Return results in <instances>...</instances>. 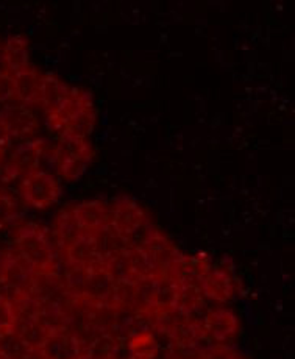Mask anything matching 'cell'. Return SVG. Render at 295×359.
<instances>
[{
    "label": "cell",
    "mask_w": 295,
    "mask_h": 359,
    "mask_svg": "<svg viewBox=\"0 0 295 359\" xmlns=\"http://www.w3.org/2000/svg\"><path fill=\"white\" fill-rule=\"evenodd\" d=\"M15 99V80L6 71H0V103Z\"/></svg>",
    "instance_id": "1f68e13d"
},
{
    "label": "cell",
    "mask_w": 295,
    "mask_h": 359,
    "mask_svg": "<svg viewBox=\"0 0 295 359\" xmlns=\"http://www.w3.org/2000/svg\"><path fill=\"white\" fill-rule=\"evenodd\" d=\"M141 252L146 255V258L149 259L150 266L153 267L158 278L167 277L170 269H172L175 261L181 255L174 245L172 241L158 229L152 234V238L149 239V243L141 248Z\"/></svg>",
    "instance_id": "8992f818"
},
{
    "label": "cell",
    "mask_w": 295,
    "mask_h": 359,
    "mask_svg": "<svg viewBox=\"0 0 295 359\" xmlns=\"http://www.w3.org/2000/svg\"><path fill=\"white\" fill-rule=\"evenodd\" d=\"M205 299L226 303L235 295V280L231 273L221 267H211L200 283Z\"/></svg>",
    "instance_id": "8fae6325"
},
{
    "label": "cell",
    "mask_w": 295,
    "mask_h": 359,
    "mask_svg": "<svg viewBox=\"0 0 295 359\" xmlns=\"http://www.w3.org/2000/svg\"><path fill=\"white\" fill-rule=\"evenodd\" d=\"M44 359H78L86 353L83 345L67 331H53L39 350Z\"/></svg>",
    "instance_id": "30bf717a"
},
{
    "label": "cell",
    "mask_w": 295,
    "mask_h": 359,
    "mask_svg": "<svg viewBox=\"0 0 295 359\" xmlns=\"http://www.w3.org/2000/svg\"><path fill=\"white\" fill-rule=\"evenodd\" d=\"M46 144L44 141H29L18 147L11 158L13 172L19 175H29L32 172L39 170L41 160H43Z\"/></svg>",
    "instance_id": "d6986e66"
},
{
    "label": "cell",
    "mask_w": 295,
    "mask_h": 359,
    "mask_svg": "<svg viewBox=\"0 0 295 359\" xmlns=\"http://www.w3.org/2000/svg\"><path fill=\"white\" fill-rule=\"evenodd\" d=\"M2 160H4V151L0 150V163H2Z\"/></svg>",
    "instance_id": "8d00e7d4"
},
{
    "label": "cell",
    "mask_w": 295,
    "mask_h": 359,
    "mask_svg": "<svg viewBox=\"0 0 295 359\" xmlns=\"http://www.w3.org/2000/svg\"><path fill=\"white\" fill-rule=\"evenodd\" d=\"M89 267H80V266H71L69 272L66 275V287L74 297L77 299H83L86 281H88Z\"/></svg>",
    "instance_id": "83f0119b"
},
{
    "label": "cell",
    "mask_w": 295,
    "mask_h": 359,
    "mask_svg": "<svg viewBox=\"0 0 295 359\" xmlns=\"http://www.w3.org/2000/svg\"><path fill=\"white\" fill-rule=\"evenodd\" d=\"M211 269L208 259L202 257H184L180 255V258L175 261V264L170 269L167 277L175 280L178 285H198L200 286L202 278L207 275Z\"/></svg>",
    "instance_id": "7c38bea8"
},
{
    "label": "cell",
    "mask_w": 295,
    "mask_h": 359,
    "mask_svg": "<svg viewBox=\"0 0 295 359\" xmlns=\"http://www.w3.org/2000/svg\"><path fill=\"white\" fill-rule=\"evenodd\" d=\"M241 320L228 308H216L203 317L200 331L202 336L217 345H228L239 334Z\"/></svg>",
    "instance_id": "277c9868"
},
{
    "label": "cell",
    "mask_w": 295,
    "mask_h": 359,
    "mask_svg": "<svg viewBox=\"0 0 295 359\" xmlns=\"http://www.w3.org/2000/svg\"><path fill=\"white\" fill-rule=\"evenodd\" d=\"M72 212L81 230L88 234L107 229L109 225V217H111V210L99 200H88V202L74 205Z\"/></svg>",
    "instance_id": "9c48e42d"
},
{
    "label": "cell",
    "mask_w": 295,
    "mask_h": 359,
    "mask_svg": "<svg viewBox=\"0 0 295 359\" xmlns=\"http://www.w3.org/2000/svg\"><path fill=\"white\" fill-rule=\"evenodd\" d=\"M92 236L95 241V245H97V252L102 261H107L109 258L116 257V255L127 250L125 241H123V238H121L109 225L107 229L94 233Z\"/></svg>",
    "instance_id": "603a6c76"
},
{
    "label": "cell",
    "mask_w": 295,
    "mask_h": 359,
    "mask_svg": "<svg viewBox=\"0 0 295 359\" xmlns=\"http://www.w3.org/2000/svg\"><path fill=\"white\" fill-rule=\"evenodd\" d=\"M94 160L92 144L88 140L61 136L53 151V163L58 175L66 182H77Z\"/></svg>",
    "instance_id": "6da1fadb"
},
{
    "label": "cell",
    "mask_w": 295,
    "mask_h": 359,
    "mask_svg": "<svg viewBox=\"0 0 295 359\" xmlns=\"http://www.w3.org/2000/svg\"><path fill=\"white\" fill-rule=\"evenodd\" d=\"M18 206L16 202L10 196L0 192V229L8 225L13 219L16 217Z\"/></svg>",
    "instance_id": "f546056e"
},
{
    "label": "cell",
    "mask_w": 295,
    "mask_h": 359,
    "mask_svg": "<svg viewBox=\"0 0 295 359\" xmlns=\"http://www.w3.org/2000/svg\"><path fill=\"white\" fill-rule=\"evenodd\" d=\"M203 292L198 285H178L175 311L189 316L203 305Z\"/></svg>",
    "instance_id": "cb8c5ba5"
},
{
    "label": "cell",
    "mask_w": 295,
    "mask_h": 359,
    "mask_svg": "<svg viewBox=\"0 0 295 359\" xmlns=\"http://www.w3.org/2000/svg\"><path fill=\"white\" fill-rule=\"evenodd\" d=\"M81 234H85V231L81 230L77 219H75L72 208L61 211L57 219H55V236H57L60 247L64 250L75 239H78Z\"/></svg>",
    "instance_id": "7402d4cb"
},
{
    "label": "cell",
    "mask_w": 295,
    "mask_h": 359,
    "mask_svg": "<svg viewBox=\"0 0 295 359\" xmlns=\"http://www.w3.org/2000/svg\"><path fill=\"white\" fill-rule=\"evenodd\" d=\"M128 351L132 359H153L158 351V344L152 333H138L128 342Z\"/></svg>",
    "instance_id": "4316f807"
},
{
    "label": "cell",
    "mask_w": 295,
    "mask_h": 359,
    "mask_svg": "<svg viewBox=\"0 0 295 359\" xmlns=\"http://www.w3.org/2000/svg\"><path fill=\"white\" fill-rule=\"evenodd\" d=\"M15 80V99L20 105H32L38 103L41 83H43V74L36 67L29 66L24 71L13 75Z\"/></svg>",
    "instance_id": "ac0fdd59"
},
{
    "label": "cell",
    "mask_w": 295,
    "mask_h": 359,
    "mask_svg": "<svg viewBox=\"0 0 295 359\" xmlns=\"http://www.w3.org/2000/svg\"><path fill=\"white\" fill-rule=\"evenodd\" d=\"M95 126V108L88 107L81 111L74 121H71L64 130L61 131L60 136L78 137V140H88V136L92 133Z\"/></svg>",
    "instance_id": "484cf974"
},
{
    "label": "cell",
    "mask_w": 295,
    "mask_h": 359,
    "mask_svg": "<svg viewBox=\"0 0 295 359\" xmlns=\"http://www.w3.org/2000/svg\"><path fill=\"white\" fill-rule=\"evenodd\" d=\"M78 359H95V358H92V356H89V355H88V353H85V355H83V356H80V358H78Z\"/></svg>",
    "instance_id": "e575fe53"
},
{
    "label": "cell",
    "mask_w": 295,
    "mask_h": 359,
    "mask_svg": "<svg viewBox=\"0 0 295 359\" xmlns=\"http://www.w3.org/2000/svg\"><path fill=\"white\" fill-rule=\"evenodd\" d=\"M15 330L22 342L27 345L30 351H39L46 344L47 337L50 336V331L47 330L38 319L19 320L16 322Z\"/></svg>",
    "instance_id": "44dd1931"
},
{
    "label": "cell",
    "mask_w": 295,
    "mask_h": 359,
    "mask_svg": "<svg viewBox=\"0 0 295 359\" xmlns=\"http://www.w3.org/2000/svg\"><path fill=\"white\" fill-rule=\"evenodd\" d=\"M233 359H247V358H244L241 353H238L235 358H233Z\"/></svg>",
    "instance_id": "d590c367"
},
{
    "label": "cell",
    "mask_w": 295,
    "mask_h": 359,
    "mask_svg": "<svg viewBox=\"0 0 295 359\" xmlns=\"http://www.w3.org/2000/svg\"><path fill=\"white\" fill-rule=\"evenodd\" d=\"M18 255L36 275H52L55 272V255L52 244L36 225H27L18 231Z\"/></svg>",
    "instance_id": "7a4b0ae2"
},
{
    "label": "cell",
    "mask_w": 295,
    "mask_h": 359,
    "mask_svg": "<svg viewBox=\"0 0 295 359\" xmlns=\"http://www.w3.org/2000/svg\"><path fill=\"white\" fill-rule=\"evenodd\" d=\"M178 283L170 277H160L153 281L149 300V313L156 317L175 309Z\"/></svg>",
    "instance_id": "2e32d148"
},
{
    "label": "cell",
    "mask_w": 295,
    "mask_h": 359,
    "mask_svg": "<svg viewBox=\"0 0 295 359\" xmlns=\"http://www.w3.org/2000/svg\"><path fill=\"white\" fill-rule=\"evenodd\" d=\"M0 192H2V189H0Z\"/></svg>",
    "instance_id": "f35d334b"
},
{
    "label": "cell",
    "mask_w": 295,
    "mask_h": 359,
    "mask_svg": "<svg viewBox=\"0 0 295 359\" xmlns=\"http://www.w3.org/2000/svg\"><path fill=\"white\" fill-rule=\"evenodd\" d=\"M16 325V311L15 305L5 299H0V330L15 328Z\"/></svg>",
    "instance_id": "4dcf8cb0"
},
{
    "label": "cell",
    "mask_w": 295,
    "mask_h": 359,
    "mask_svg": "<svg viewBox=\"0 0 295 359\" xmlns=\"http://www.w3.org/2000/svg\"><path fill=\"white\" fill-rule=\"evenodd\" d=\"M71 93V86L64 80H61L55 74H43V83H41L39 100L38 103L46 111V116L57 111L67 95Z\"/></svg>",
    "instance_id": "4fadbf2b"
},
{
    "label": "cell",
    "mask_w": 295,
    "mask_h": 359,
    "mask_svg": "<svg viewBox=\"0 0 295 359\" xmlns=\"http://www.w3.org/2000/svg\"><path fill=\"white\" fill-rule=\"evenodd\" d=\"M92 105L94 102L91 94L80 88H71L69 95H67V99L61 103V107L55 113L47 116V123H49V127L57 131V133H61L67 123L74 121L85 108Z\"/></svg>",
    "instance_id": "ba28073f"
},
{
    "label": "cell",
    "mask_w": 295,
    "mask_h": 359,
    "mask_svg": "<svg viewBox=\"0 0 295 359\" xmlns=\"http://www.w3.org/2000/svg\"><path fill=\"white\" fill-rule=\"evenodd\" d=\"M116 287L118 283L108 272L104 261L97 264L89 266L88 281L85 287L83 299L85 302L94 303V305H116Z\"/></svg>",
    "instance_id": "5b68a950"
},
{
    "label": "cell",
    "mask_w": 295,
    "mask_h": 359,
    "mask_svg": "<svg viewBox=\"0 0 295 359\" xmlns=\"http://www.w3.org/2000/svg\"><path fill=\"white\" fill-rule=\"evenodd\" d=\"M0 119L5 122L11 137H25L38 130V119L25 105L8 107L0 114Z\"/></svg>",
    "instance_id": "e0dca14e"
},
{
    "label": "cell",
    "mask_w": 295,
    "mask_h": 359,
    "mask_svg": "<svg viewBox=\"0 0 295 359\" xmlns=\"http://www.w3.org/2000/svg\"><path fill=\"white\" fill-rule=\"evenodd\" d=\"M2 61L5 71L15 75L30 66L29 39L24 34H13L2 47Z\"/></svg>",
    "instance_id": "5bb4252c"
},
{
    "label": "cell",
    "mask_w": 295,
    "mask_h": 359,
    "mask_svg": "<svg viewBox=\"0 0 295 359\" xmlns=\"http://www.w3.org/2000/svg\"><path fill=\"white\" fill-rule=\"evenodd\" d=\"M0 359H4V358H2V355H0Z\"/></svg>",
    "instance_id": "74e56055"
},
{
    "label": "cell",
    "mask_w": 295,
    "mask_h": 359,
    "mask_svg": "<svg viewBox=\"0 0 295 359\" xmlns=\"http://www.w3.org/2000/svg\"><path fill=\"white\" fill-rule=\"evenodd\" d=\"M20 196L32 208L43 211L58 202L61 197V184L57 177L39 169L22 178Z\"/></svg>",
    "instance_id": "3957f363"
},
{
    "label": "cell",
    "mask_w": 295,
    "mask_h": 359,
    "mask_svg": "<svg viewBox=\"0 0 295 359\" xmlns=\"http://www.w3.org/2000/svg\"><path fill=\"white\" fill-rule=\"evenodd\" d=\"M147 219V214L139 203L133 198L121 197L116 200L111 208V217H109V226L119 234L121 238H127L130 233Z\"/></svg>",
    "instance_id": "52a82bcc"
},
{
    "label": "cell",
    "mask_w": 295,
    "mask_h": 359,
    "mask_svg": "<svg viewBox=\"0 0 295 359\" xmlns=\"http://www.w3.org/2000/svg\"><path fill=\"white\" fill-rule=\"evenodd\" d=\"M10 142H11L10 131H8V128H6L5 122L0 119V150L5 151L10 147Z\"/></svg>",
    "instance_id": "836d02e7"
},
{
    "label": "cell",
    "mask_w": 295,
    "mask_h": 359,
    "mask_svg": "<svg viewBox=\"0 0 295 359\" xmlns=\"http://www.w3.org/2000/svg\"><path fill=\"white\" fill-rule=\"evenodd\" d=\"M35 272L27 264V262L15 255H8L0 264V278L8 281L10 285L22 289L24 292L30 295L33 280H35Z\"/></svg>",
    "instance_id": "9a60e30c"
},
{
    "label": "cell",
    "mask_w": 295,
    "mask_h": 359,
    "mask_svg": "<svg viewBox=\"0 0 295 359\" xmlns=\"http://www.w3.org/2000/svg\"><path fill=\"white\" fill-rule=\"evenodd\" d=\"M0 52H2V49H0Z\"/></svg>",
    "instance_id": "ab89813d"
},
{
    "label": "cell",
    "mask_w": 295,
    "mask_h": 359,
    "mask_svg": "<svg viewBox=\"0 0 295 359\" xmlns=\"http://www.w3.org/2000/svg\"><path fill=\"white\" fill-rule=\"evenodd\" d=\"M236 355L238 351L228 345H216V347L203 350L198 359H233Z\"/></svg>",
    "instance_id": "d6a6232c"
},
{
    "label": "cell",
    "mask_w": 295,
    "mask_h": 359,
    "mask_svg": "<svg viewBox=\"0 0 295 359\" xmlns=\"http://www.w3.org/2000/svg\"><path fill=\"white\" fill-rule=\"evenodd\" d=\"M30 350L20 339L15 328L0 330V355L4 359H25Z\"/></svg>",
    "instance_id": "d4e9b609"
},
{
    "label": "cell",
    "mask_w": 295,
    "mask_h": 359,
    "mask_svg": "<svg viewBox=\"0 0 295 359\" xmlns=\"http://www.w3.org/2000/svg\"><path fill=\"white\" fill-rule=\"evenodd\" d=\"M155 231H156V226L150 222V219L147 217L138 226V229H135L127 238H123V241H125L127 248H132V250H141V248L149 243V239L152 238V234Z\"/></svg>",
    "instance_id": "f1b7e54d"
},
{
    "label": "cell",
    "mask_w": 295,
    "mask_h": 359,
    "mask_svg": "<svg viewBox=\"0 0 295 359\" xmlns=\"http://www.w3.org/2000/svg\"><path fill=\"white\" fill-rule=\"evenodd\" d=\"M64 257L69 262V266H80V267H89L102 262L97 245L92 234H81L78 239H75L74 243L64 248Z\"/></svg>",
    "instance_id": "ffe728a7"
}]
</instances>
